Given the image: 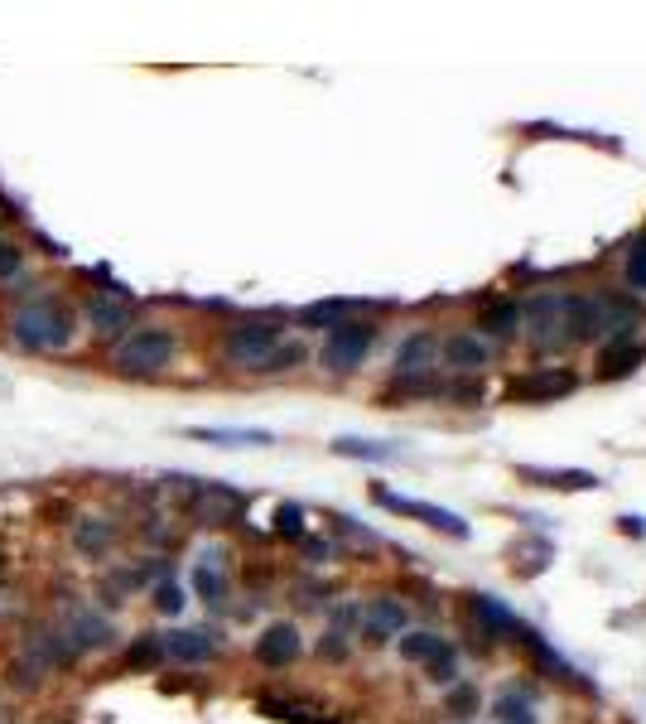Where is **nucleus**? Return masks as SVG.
Wrapping results in <instances>:
<instances>
[{
	"mask_svg": "<svg viewBox=\"0 0 646 724\" xmlns=\"http://www.w3.org/2000/svg\"><path fill=\"white\" fill-rule=\"evenodd\" d=\"M10 343L20 353H68L78 343V314L49 285H39V295L20 300L10 314Z\"/></svg>",
	"mask_w": 646,
	"mask_h": 724,
	"instance_id": "obj_1",
	"label": "nucleus"
},
{
	"mask_svg": "<svg viewBox=\"0 0 646 724\" xmlns=\"http://www.w3.org/2000/svg\"><path fill=\"white\" fill-rule=\"evenodd\" d=\"M174 353H179L174 329H164V324H135L126 338L111 343V367H116L121 377H155V372H164V367L174 362Z\"/></svg>",
	"mask_w": 646,
	"mask_h": 724,
	"instance_id": "obj_2",
	"label": "nucleus"
},
{
	"mask_svg": "<svg viewBox=\"0 0 646 724\" xmlns=\"http://www.w3.org/2000/svg\"><path fill=\"white\" fill-rule=\"evenodd\" d=\"M73 662H78V657H73V647L63 642V633H58L54 623H29L25 638H20V657H15V681H20L25 691H34L44 676L73 667Z\"/></svg>",
	"mask_w": 646,
	"mask_h": 724,
	"instance_id": "obj_3",
	"label": "nucleus"
},
{
	"mask_svg": "<svg viewBox=\"0 0 646 724\" xmlns=\"http://www.w3.org/2000/svg\"><path fill=\"white\" fill-rule=\"evenodd\" d=\"M642 309L632 295H613V290H593L579 295V314H574V338H622L637 329Z\"/></svg>",
	"mask_w": 646,
	"mask_h": 724,
	"instance_id": "obj_4",
	"label": "nucleus"
},
{
	"mask_svg": "<svg viewBox=\"0 0 646 724\" xmlns=\"http://www.w3.org/2000/svg\"><path fill=\"white\" fill-rule=\"evenodd\" d=\"M574 314H579V295H536L531 305L521 309V324L536 353L565 348L574 343Z\"/></svg>",
	"mask_w": 646,
	"mask_h": 724,
	"instance_id": "obj_5",
	"label": "nucleus"
},
{
	"mask_svg": "<svg viewBox=\"0 0 646 724\" xmlns=\"http://www.w3.org/2000/svg\"><path fill=\"white\" fill-rule=\"evenodd\" d=\"M285 343V329L275 319H246V324H232L227 338H222V358L232 367H251V372H266V362L280 353Z\"/></svg>",
	"mask_w": 646,
	"mask_h": 724,
	"instance_id": "obj_6",
	"label": "nucleus"
},
{
	"mask_svg": "<svg viewBox=\"0 0 646 724\" xmlns=\"http://www.w3.org/2000/svg\"><path fill=\"white\" fill-rule=\"evenodd\" d=\"M189 517L198 527H237L246 517V493H237L232 483H198L189 488Z\"/></svg>",
	"mask_w": 646,
	"mask_h": 724,
	"instance_id": "obj_7",
	"label": "nucleus"
},
{
	"mask_svg": "<svg viewBox=\"0 0 646 724\" xmlns=\"http://www.w3.org/2000/svg\"><path fill=\"white\" fill-rule=\"evenodd\" d=\"M372 343H377V324L348 319V324L328 329V338H323V348H319V362L328 372H352V367H362V358L372 353Z\"/></svg>",
	"mask_w": 646,
	"mask_h": 724,
	"instance_id": "obj_8",
	"label": "nucleus"
},
{
	"mask_svg": "<svg viewBox=\"0 0 646 724\" xmlns=\"http://www.w3.org/2000/svg\"><path fill=\"white\" fill-rule=\"evenodd\" d=\"M87 329L97 338H107V343L126 338L135 329V295L126 285H111L102 295H92L87 300Z\"/></svg>",
	"mask_w": 646,
	"mask_h": 724,
	"instance_id": "obj_9",
	"label": "nucleus"
},
{
	"mask_svg": "<svg viewBox=\"0 0 646 724\" xmlns=\"http://www.w3.org/2000/svg\"><path fill=\"white\" fill-rule=\"evenodd\" d=\"M579 387V377L565 372V367H536V372H521L507 382V401H521V406H536V401H555V396H569Z\"/></svg>",
	"mask_w": 646,
	"mask_h": 724,
	"instance_id": "obj_10",
	"label": "nucleus"
},
{
	"mask_svg": "<svg viewBox=\"0 0 646 724\" xmlns=\"http://www.w3.org/2000/svg\"><path fill=\"white\" fill-rule=\"evenodd\" d=\"M372 498L386 507V512H396V517H415V522H425V527H439L449 531V536H468V522L449 512V507H434V502H415V498H401V493H391V488H372Z\"/></svg>",
	"mask_w": 646,
	"mask_h": 724,
	"instance_id": "obj_11",
	"label": "nucleus"
},
{
	"mask_svg": "<svg viewBox=\"0 0 646 724\" xmlns=\"http://www.w3.org/2000/svg\"><path fill=\"white\" fill-rule=\"evenodd\" d=\"M405 623H410V609H405L396 594H377V599H367V604H362V613H357V628H362V638H367V642L401 638Z\"/></svg>",
	"mask_w": 646,
	"mask_h": 724,
	"instance_id": "obj_12",
	"label": "nucleus"
},
{
	"mask_svg": "<svg viewBox=\"0 0 646 724\" xmlns=\"http://www.w3.org/2000/svg\"><path fill=\"white\" fill-rule=\"evenodd\" d=\"M63 642L73 647V657H87V652H102V647H111L116 642V628H111L102 613L92 609H68V618H63Z\"/></svg>",
	"mask_w": 646,
	"mask_h": 724,
	"instance_id": "obj_13",
	"label": "nucleus"
},
{
	"mask_svg": "<svg viewBox=\"0 0 646 724\" xmlns=\"http://www.w3.org/2000/svg\"><path fill=\"white\" fill-rule=\"evenodd\" d=\"M439 367V338L434 334H410L396 348V382H420V377H434Z\"/></svg>",
	"mask_w": 646,
	"mask_h": 724,
	"instance_id": "obj_14",
	"label": "nucleus"
},
{
	"mask_svg": "<svg viewBox=\"0 0 646 724\" xmlns=\"http://www.w3.org/2000/svg\"><path fill=\"white\" fill-rule=\"evenodd\" d=\"M160 647H164V657H174V662H184V667H208L217 657V642L208 638V633H198V628L160 633Z\"/></svg>",
	"mask_w": 646,
	"mask_h": 724,
	"instance_id": "obj_15",
	"label": "nucleus"
},
{
	"mask_svg": "<svg viewBox=\"0 0 646 724\" xmlns=\"http://www.w3.org/2000/svg\"><path fill=\"white\" fill-rule=\"evenodd\" d=\"M299 652H304V642H299V628L295 623H270L261 642H256V662L261 667H290Z\"/></svg>",
	"mask_w": 646,
	"mask_h": 724,
	"instance_id": "obj_16",
	"label": "nucleus"
},
{
	"mask_svg": "<svg viewBox=\"0 0 646 724\" xmlns=\"http://www.w3.org/2000/svg\"><path fill=\"white\" fill-rule=\"evenodd\" d=\"M439 358L449 362L454 372H483L487 362H492V343L483 334H454L439 343Z\"/></svg>",
	"mask_w": 646,
	"mask_h": 724,
	"instance_id": "obj_17",
	"label": "nucleus"
},
{
	"mask_svg": "<svg viewBox=\"0 0 646 724\" xmlns=\"http://www.w3.org/2000/svg\"><path fill=\"white\" fill-rule=\"evenodd\" d=\"M642 358H646V343H637L632 334L608 338V343L598 348V372H603V377H627L632 367H642Z\"/></svg>",
	"mask_w": 646,
	"mask_h": 724,
	"instance_id": "obj_18",
	"label": "nucleus"
},
{
	"mask_svg": "<svg viewBox=\"0 0 646 724\" xmlns=\"http://www.w3.org/2000/svg\"><path fill=\"white\" fill-rule=\"evenodd\" d=\"M184 435H189V440H203V445H222V449L275 445V435H270V430H242V425H189Z\"/></svg>",
	"mask_w": 646,
	"mask_h": 724,
	"instance_id": "obj_19",
	"label": "nucleus"
},
{
	"mask_svg": "<svg viewBox=\"0 0 646 724\" xmlns=\"http://www.w3.org/2000/svg\"><path fill=\"white\" fill-rule=\"evenodd\" d=\"M516 474L526 478V483H540V488H560V493L598 488V474H584V469H536V464H521Z\"/></svg>",
	"mask_w": 646,
	"mask_h": 724,
	"instance_id": "obj_20",
	"label": "nucleus"
},
{
	"mask_svg": "<svg viewBox=\"0 0 646 724\" xmlns=\"http://www.w3.org/2000/svg\"><path fill=\"white\" fill-rule=\"evenodd\" d=\"M111 541H116V522H107V517H82L73 527V546L82 556H102Z\"/></svg>",
	"mask_w": 646,
	"mask_h": 724,
	"instance_id": "obj_21",
	"label": "nucleus"
},
{
	"mask_svg": "<svg viewBox=\"0 0 646 724\" xmlns=\"http://www.w3.org/2000/svg\"><path fill=\"white\" fill-rule=\"evenodd\" d=\"M473 618L483 623V628H478V638H497V633H516V628H521V623H516L512 613L502 609L492 594H478V599H473Z\"/></svg>",
	"mask_w": 646,
	"mask_h": 724,
	"instance_id": "obj_22",
	"label": "nucleus"
},
{
	"mask_svg": "<svg viewBox=\"0 0 646 724\" xmlns=\"http://www.w3.org/2000/svg\"><path fill=\"white\" fill-rule=\"evenodd\" d=\"M352 309H357V300H319V305L299 309V324H309V329H338V324H348Z\"/></svg>",
	"mask_w": 646,
	"mask_h": 724,
	"instance_id": "obj_23",
	"label": "nucleus"
},
{
	"mask_svg": "<svg viewBox=\"0 0 646 724\" xmlns=\"http://www.w3.org/2000/svg\"><path fill=\"white\" fill-rule=\"evenodd\" d=\"M396 647H401L405 662H434V657H444V652H449V642L439 638V633H425V628H420V633H401V638H396Z\"/></svg>",
	"mask_w": 646,
	"mask_h": 724,
	"instance_id": "obj_24",
	"label": "nucleus"
},
{
	"mask_svg": "<svg viewBox=\"0 0 646 724\" xmlns=\"http://www.w3.org/2000/svg\"><path fill=\"white\" fill-rule=\"evenodd\" d=\"M333 454H343V459H367V464H386V459H396L401 449L396 445H381V440H333Z\"/></svg>",
	"mask_w": 646,
	"mask_h": 724,
	"instance_id": "obj_25",
	"label": "nucleus"
},
{
	"mask_svg": "<svg viewBox=\"0 0 646 724\" xmlns=\"http://www.w3.org/2000/svg\"><path fill=\"white\" fill-rule=\"evenodd\" d=\"M193 589H198V599H203V604H222V599H227V575H222V565H203V560H198V570H193Z\"/></svg>",
	"mask_w": 646,
	"mask_h": 724,
	"instance_id": "obj_26",
	"label": "nucleus"
},
{
	"mask_svg": "<svg viewBox=\"0 0 646 724\" xmlns=\"http://www.w3.org/2000/svg\"><path fill=\"white\" fill-rule=\"evenodd\" d=\"M483 329L492 338H512L521 334V305H492L483 314Z\"/></svg>",
	"mask_w": 646,
	"mask_h": 724,
	"instance_id": "obj_27",
	"label": "nucleus"
},
{
	"mask_svg": "<svg viewBox=\"0 0 646 724\" xmlns=\"http://www.w3.org/2000/svg\"><path fill=\"white\" fill-rule=\"evenodd\" d=\"M164 647H160V633H140L131 642V652H126V667L131 671H145V667H160Z\"/></svg>",
	"mask_w": 646,
	"mask_h": 724,
	"instance_id": "obj_28",
	"label": "nucleus"
},
{
	"mask_svg": "<svg viewBox=\"0 0 646 724\" xmlns=\"http://www.w3.org/2000/svg\"><path fill=\"white\" fill-rule=\"evenodd\" d=\"M497 720L502 724H536V710H531V700L507 691V696L497 700Z\"/></svg>",
	"mask_w": 646,
	"mask_h": 724,
	"instance_id": "obj_29",
	"label": "nucleus"
},
{
	"mask_svg": "<svg viewBox=\"0 0 646 724\" xmlns=\"http://www.w3.org/2000/svg\"><path fill=\"white\" fill-rule=\"evenodd\" d=\"M275 531H280L285 541H304V507H299V502H280V507H275Z\"/></svg>",
	"mask_w": 646,
	"mask_h": 724,
	"instance_id": "obj_30",
	"label": "nucleus"
},
{
	"mask_svg": "<svg viewBox=\"0 0 646 724\" xmlns=\"http://www.w3.org/2000/svg\"><path fill=\"white\" fill-rule=\"evenodd\" d=\"M140 585H145V580H140V570H111L107 585H102V594H107V604H121V599H126V594H135Z\"/></svg>",
	"mask_w": 646,
	"mask_h": 724,
	"instance_id": "obj_31",
	"label": "nucleus"
},
{
	"mask_svg": "<svg viewBox=\"0 0 646 724\" xmlns=\"http://www.w3.org/2000/svg\"><path fill=\"white\" fill-rule=\"evenodd\" d=\"M627 285L646 295V237H637L632 251H627Z\"/></svg>",
	"mask_w": 646,
	"mask_h": 724,
	"instance_id": "obj_32",
	"label": "nucleus"
},
{
	"mask_svg": "<svg viewBox=\"0 0 646 724\" xmlns=\"http://www.w3.org/2000/svg\"><path fill=\"white\" fill-rule=\"evenodd\" d=\"M20 266H25V251H20V242L0 237V280H15V276H20Z\"/></svg>",
	"mask_w": 646,
	"mask_h": 724,
	"instance_id": "obj_33",
	"label": "nucleus"
},
{
	"mask_svg": "<svg viewBox=\"0 0 646 724\" xmlns=\"http://www.w3.org/2000/svg\"><path fill=\"white\" fill-rule=\"evenodd\" d=\"M155 609L174 618V613L184 609V589H179V585H169V580H164V585H155Z\"/></svg>",
	"mask_w": 646,
	"mask_h": 724,
	"instance_id": "obj_34",
	"label": "nucleus"
},
{
	"mask_svg": "<svg viewBox=\"0 0 646 724\" xmlns=\"http://www.w3.org/2000/svg\"><path fill=\"white\" fill-rule=\"evenodd\" d=\"M425 667H430V681H434V686H454V676H458V667H454V647H449L444 657L425 662Z\"/></svg>",
	"mask_w": 646,
	"mask_h": 724,
	"instance_id": "obj_35",
	"label": "nucleus"
},
{
	"mask_svg": "<svg viewBox=\"0 0 646 724\" xmlns=\"http://www.w3.org/2000/svg\"><path fill=\"white\" fill-rule=\"evenodd\" d=\"M319 657H328V662H343V657H348V642H343V628H328V633H323Z\"/></svg>",
	"mask_w": 646,
	"mask_h": 724,
	"instance_id": "obj_36",
	"label": "nucleus"
},
{
	"mask_svg": "<svg viewBox=\"0 0 646 724\" xmlns=\"http://www.w3.org/2000/svg\"><path fill=\"white\" fill-rule=\"evenodd\" d=\"M304 556L314 560V565H323V560L333 556V546H328V541H319V536H314V541H309V536H304Z\"/></svg>",
	"mask_w": 646,
	"mask_h": 724,
	"instance_id": "obj_37",
	"label": "nucleus"
},
{
	"mask_svg": "<svg viewBox=\"0 0 646 724\" xmlns=\"http://www.w3.org/2000/svg\"><path fill=\"white\" fill-rule=\"evenodd\" d=\"M473 700H478V696H473V691H454V700H449V705H454V710H468Z\"/></svg>",
	"mask_w": 646,
	"mask_h": 724,
	"instance_id": "obj_38",
	"label": "nucleus"
},
{
	"mask_svg": "<svg viewBox=\"0 0 646 724\" xmlns=\"http://www.w3.org/2000/svg\"><path fill=\"white\" fill-rule=\"evenodd\" d=\"M618 527H622V531H627V536H642V531H646V527H642V522H637V517H622Z\"/></svg>",
	"mask_w": 646,
	"mask_h": 724,
	"instance_id": "obj_39",
	"label": "nucleus"
},
{
	"mask_svg": "<svg viewBox=\"0 0 646 724\" xmlns=\"http://www.w3.org/2000/svg\"><path fill=\"white\" fill-rule=\"evenodd\" d=\"M20 609V599H15V594H0V618H5V613H15Z\"/></svg>",
	"mask_w": 646,
	"mask_h": 724,
	"instance_id": "obj_40",
	"label": "nucleus"
},
{
	"mask_svg": "<svg viewBox=\"0 0 646 724\" xmlns=\"http://www.w3.org/2000/svg\"><path fill=\"white\" fill-rule=\"evenodd\" d=\"M0 724H10V710H5V705H0Z\"/></svg>",
	"mask_w": 646,
	"mask_h": 724,
	"instance_id": "obj_41",
	"label": "nucleus"
},
{
	"mask_svg": "<svg viewBox=\"0 0 646 724\" xmlns=\"http://www.w3.org/2000/svg\"><path fill=\"white\" fill-rule=\"evenodd\" d=\"M0 575H5V551H0Z\"/></svg>",
	"mask_w": 646,
	"mask_h": 724,
	"instance_id": "obj_42",
	"label": "nucleus"
}]
</instances>
